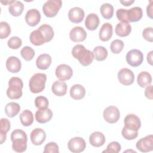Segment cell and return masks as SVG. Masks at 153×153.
<instances>
[{
	"mask_svg": "<svg viewBox=\"0 0 153 153\" xmlns=\"http://www.w3.org/2000/svg\"><path fill=\"white\" fill-rule=\"evenodd\" d=\"M24 10L23 4L19 1H15L13 3L10 5L8 7L9 13L13 16L17 17L22 14Z\"/></svg>",
	"mask_w": 153,
	"mask_h": 153,
	"instance_id": "4dcf8cb0",
	"label": "cell"
},
{
	"mask_svg": "<svg viewBox=\"0 0 153 153\" xmlns=\"http://www.w3.org/2000/svg\"><path fill=\"white\" fill-rule=\"evenodd\" d=\"M49 102L47 97L42 96H37L35 99V105L38 109L48 108Z\"/></svg>",
	"mask_w": 153,
	"mask_h": 153,
	"instance_id": "f35d334b",
	"label": "cell"
},
{
	"mask_svg": "<svg viewBox=\"0 0 153 153\" xmlns=\"http://www.w3.org/2000/svg\"><path fill=\"white\" fill-rule=\"evenodd\" d=\"M126 59L127 63L133 67L140 65L143 60V53L137 49H132L126 54Z\"/></svg>",
	"mask_w": 153,
	"mask_h": 153,
	"instance_id": "8992f818",
	"label": "cell"
},
{
	"mask_svg": "<svg viewBox=\"0 0 153 153\" xmlns=\"http://www.w3.org/2000/svg\"><path fill=\"white\" fill-rule=\"evenodd\" d=\"M87 37V33L85 30L80 26L73 27L69 32V38L74 42H78L84 41Z\"/></svg>",
	"mask_w": 153,
	"mask_h": 153,
	"instance_id": "e0dca14e",
	"label": "cell"
},
{
	"mask_svg": "<svg viewBox=\"0 0 153 153\" xmlns=\"http://www.w3.org/2000/svg\"><path fill=\"white\" fill-rule=\"evenodd\" d=\"M38 29L40 30L44 34L47 42H50L54 37V30L50 25L47 24H43L41 25Z\"/></svg>",
	"mask_w": 153,
	"mask_h": 153,
	"instance_id": "e575fe53",
	"label": "cell"
},
{
	"mask_svg": "<svg viewBox=\"0 0 153 153\" xmlns=\"http://www.w3.org/2000/svg\"><path fill=\"white\" fill-rule=\"evenodd\" d=\"M59 152V146L55 142H51L46 144L44 146V153H58Z\"/></svg>",
	"mask_w": 153,
	"mask_h": 153,
	"instance_id": "7bdbcfd3",
	"label": "cell"
},
{
	"mask_svg": "<svg viewBox=\"0 0 153 153\" xmlns=\"http://www.w3.org/2000/svg\"><path fill=\"white\" fill-rule=\"evenodd\" d=\"M15 1H1V2L4 4V5H11L12 3H13Z\"/></svg>",
	"mask_w": 153,
	"mask_h": 153,
	"instance_id": "f907efd6",
	"label": "cell"
},
{
	"mask_svg": "<svg viewBox=\"0 0 153 153\" xmlns=\"http://www.w3.org/2000/svg\"><path fill=\"white\" fill-rule=\"evenodd\" d=\"M84 10L78 7L71 8L68 12L69 20L74 23H78L82 21L84 17Z\"/></svg>",
	"mask_w": 153,
	"mask_h": 153,
	"instance_id": "2e32d148",
	"label": "cell"
},
{
	"mask_svg": "<svg viewBox=\"0 0 153 153\" xmlns=\"http://www.w3.org/2000/svg\"><path fill=\"white\" fill-rule=\"evenodd\" d=\"M20 111V106L19 103L14 102L8 103L5 107V112L10 118H13L17 115Z\"/></svg>",
	"mask_w": 153,
	"mask_h": 153,
	"instance_id": "f546056e",
	"label": "cell"
},
{
	"mask_svg": "<svg viewBox=\"0 0 153 153\" xmlns=\"http://www.w3.org/2000/svg\"><path fill=\"white\" fill-rule=\"evenodd\" d=\"M94 58L97 61H103L105 60L108 56V51L103 46H97L94 48L93 51Z\"/></svg>",
	"mask_w": 153,
	"mask_h": 153,
	"instance_id": "836d02e7",
	"label": "cell"
},
{
	"mask_svg": "<svg viewBox=\"0 0 153 153\" xmlns=\"http://www.w3.org/2000/svg\"><path fill=\"white\" fill-rule=\"evenodd\" d=\"M121 134L124 139L127 140H133L137 137L138 131L131 130L124 127L122 129Z\"/></svg>",
	"mask_w": 153,
	"mask_h": 153,
	"instance_id": "ab89813d",
	"label": "cell"
},
{
	"mask_svg": "<svg viewBox=\"0 0 153 153\" xmlns=\"http://www.w3.org/2000/svg\"><path fill=\"white\" fill-rule=\"evenodd\" d=\"M100 20L98 16L94 13L89 14L85 20V26L89 30H96L99 25Z\"/></svg>",
	"mask_w": 153,
	"mask_h": 153,
	"instance_id": "7402d4cb",
	"label": "cell"
},
{
	"mask_svg": "<svg viewBox=\"0 0 153 153\" xmlns=\"http://www.w3.org/2000/svg\"><path fill=\"white\" fill-rule=\"evenodd\" d=\"M8 88L7 90V96L11 99H19L22 96L23 84L19 77H12L8 81Z\"/></svg>",
	"mask_w": 153,
	"mask_h": 153,
	"instance_id": "3957f363",
	"label": "cell"
},
{
	"mask_svg": "<svg viewBox=\"0 0 153 153\" xmlns=\"http://www.w3.org/2000/svg\"><path fill=\"white\" fill-rule=\"evenodd\" d=\"M118 79L120 83L124 85H129L133 83L134 75L128 68H122L118 72Z\"/></svg>",
	"mask_w": 153,
	"mask_h": 153,
	"instance_id": "8fae6325",
	"label": "cell"
},
{
	"mask_svg": "<svg viewBox=\"0 0 153 153\" xmlns=\"http://www.w3.org/2000/svg\"><path fill=\"white\" fill-rule=\"evenodd\" d=\"M152 85H149L146 87L145 90V96L148 99L152 100L153 99V93H152Z\"/></svg>",
	"mask_w": 153,
	"mask_h": 153,
	"instance_id": "bcb514c9",
	"label": "cell"
},
{
	"mask_svg": "<svg viewBox=\"0 0 153 153\" xmlns=\"http://www.w3.org/2000/svg\"><path fill=\"white\" fill-rule=\"evenodd\" d=\"M142 16L143 12L140 7H134L127 10V19L128 22H137L142 19Z\"/></svg>",
	"mask_w": 153,
	"mask_h": 153,
	"instance_id": "4316f807",
	"label": "cell"
},
{
	"mask_svg": "<svg viewBox=\"0 0 153 153\" xmlns=\"http://www.w3.org/2000/svg\"><path fill=\"white\" fill-rule=\"evenodd\" d=\"M116 15L118 20L121 21L122 22L128 23L127 19V10L124 8L118 9L116 11Z\"/></svg>",
	"mask_w": 153,
	"mask_h": 153,
	"instance_id": "ee69618b",
	"label": "cell"
},
{
	"mask_svg": "<svg viewBox=\"0 0 153 153\" xmlns=\"http://www.w3.org/2000/svg\"><path fill=\"white\" fill-rule=\"evenodd\" d=\"M106 139L104 134L100 131H94L89 137L90 144L94 147H100L105 143Z\"/></svg>",
	"mask_w": 153,
	"mask_h": 153,
	"instance_id": "44dd1931",
	"label": "cell"
},
{
	"mask_svg": "<svg viewBox=\"0 0 153 153\" xmlns=\"http://www.w3.org/2000/svg\"><path fill=\"white\" fill-rule=\"evenodd\" d=\"M13 142L12 148L17 152H23L27 148V137L26 133L22 130L16 129L11 134Z\"/></svg>",
	"mask_w": 153,
	"mask_h": 153,
	"instance_id": "7a4b0ae2",
	"label": "cell"
},
{
	"mask_svg": "<svg viewBox=\"0 0 153 153\" xmlns=\"http://www.w3.org/2000/svg\"><path fill=\"white\" fill-rule=\"evenodd\" d=\"M56 75L60 81H66L69 79L72 75L73 71L70 66L66 64H61L57 66L55 71Z\"/></svg>",
	"mask_w": 153,
	"mask_h": 153,
	"instance_id": "30bf717a",
	"label": "cell"
},
{
	"mask_svg": "<svg viewBox=\"0 0 153 153\" xmlns=\"http://www.w3.org/2000/svg\"><path fill=\"white\" fill-rule=\"evenodd\" d=\"M68 87L65 82L63 81H56L51 86L53 93L57 96H63L66 94Z\"/></svg>",
	"mask_w": 153,
	"mask_h": 153,
	"instance_id": "cb8c5ba5",
	"label": "cell"
},
{
	"mask_svg": "<svg viewBox=\"0 0 153 153\" xmlns=\"http://www.w3.org/2000/svg\"><path fill=\"white\" fill-rule=\"evenodd\" d=\"M124 124L126 128L133 131H138L141 126L140 118L133 114H128L125 117Z\"/></svg>",
	"mask_w": 153,
	"mask_h": 153,
	"instance_id": "7c38bea8",
	"label": "cell"
},
{
	"mask_svg": "<svg viewBox=\"0 0 153 153\" xmlns=\"http://www.w3.org/2000/svg\"><path fill=\"white\" fill-rule=\"evenodd\" d=\"M115 33L121 37L128 36L131 31V26L129 23L121 22L118 23L115 27Z\"/></svg>",
	"mask_w": 153,
	"mask_h": 153,
	"instance_id": "484cf974",
	"label": "cell"
},
{
	"mask_svg": "<svg viewBox=\"0 0 153 153\" xmlns=\"http://www.w3.org/2000/svg\"><path fill=\"white\" fill-rule=\"evenodd\" d=\"M47 75L42 73L34 74L29 80L30 91L33 93H38L43 91L45 88Z\"/></svg>",
	"mask_w": 153,
	"mask_h": 153,
	"instance_id": "277c9868",
	"label": "cell"
},
{
	"mask_svg": "<svg viewBox=\"0 0 153 153\" xmlns=\"http://www.w3.org/2000/svg\"><path fill=\"white\" fill-rule=\"evenodd\" d=\"M100 11L102 17L105 19H110L114 14V7L109 3L103 4L100 8Z\"/></svg>",
	"mask_w": 153,
	"mask_h": 153,
	"instance_id": "d6a6232c",
	"label": "cell"
},
{
	"mask_svg": "<svg viewBox=\"0 0 153 153\" xmlns=\"http://www.w3.org/2000/svg\"><path fill=\"white\" fill-rule=\"evenodd\" d=\"M136 148L142 152H148L153 150V136L148 135L139 139L136 144Z\"/></svg>",
	"mask_w": 153,
	"mask_h": 153,
	"instance_id": "9c48e42d",
	"label": "cell"
},
{
	"mask_svg": "<svg viewBox=\"0 0 153 153\" xmlns=\"http://www.w3.org/2000/svg\"><path fill=\"white\" fill-rule=\"evenodd\" d=\"M6 68L10 72L17 73L22 68L21 61L17 57L11 56L6 61Z\"/></svg>",
	"mask_w": 153,
	"mask_h": 153,
	"instance_id": "ac0fdd59",
	"label": "cell"
},
{
	"mask_svg": "<svg viewBox=\"0 0 153 153\" xmlns=\"http://www.w3.org/2000/svg\"><path fill=\"white\" fill-rule=\"evenodd\" d=\"M35 120L41 124H44L50 121L53 117L51 110L48 108L38 109L35 113Z\"/></svg>",
	"mask_w": 153,
	"mask_h": 153,
	"instance_id": "9a60e30c",
	"label": "cell"
},
{
	"mask_svg": "<svg viewBox=\"0 0 153 153\" xmlns=\"http://www.w3.org/2000/svg\"><path fill=\"white\" fill-rule=\"evenodd\" d=\"M25 21L30 26H35L37 25L41 20V14L38 10L32 8L29 10L25 15Z\"/></svg>",
	"mask_w": 153,
	"mask_h": 153,
	"instance_id": "4fadbf2b",
	"label": "cell"
},
{
	"mask_svg": "<svg viewBox=\"0 0 153 153\" xmlns=\"http://www.w3.org/2000/svg\"><path fill=\"white\" fill-rule=\"evenodd\" d=\"M0 37L1 39L7 38L11 33V27L9 24L6 22H1L0 23Z\"/></svg>",
	"mask_w": 153,
	"mask_h": 153,
	"instance_id": "74e56055",
	"label": "cell"
},
{
	"mask_svg": "<svg viewBox=\"0 0 153 153\" xmlns=\"http://www.w3.org/2000/svg\"><path fill=\"white\" fill-rule=\"evenodd\" d=\"M22 57L26 61L31 60L35 56V51L29 46H25L20 51Z\"/></svg>",
	"mask_w": 153,
	"mask_h": 153,
	"instance_id": "d590c367",
	"label": "cell"
},
{
	"mask_svg": "<svg viewBox=\"0 0 153 153\" xmlns=\"http://www.w3.org/2000/svg\"><path fill=\"white\" fill-rule=\"evenodd\" d=\"M113 33V27L109 23H104L100 27L99 36L101 41H108L111 39Z\"/></svg>",
	"mask_w": 153,
	"mask_h": 153,
	"instance_id": "d6986e66",
	"label": "cell"
},
{
	"mask_svg": "<svg viewBox=\"0 0 153 153\" xmlns=\"http://www.w3.org/2000/svg\"><path fill=\"white\" fill-rule=\"evenodd\" d=\"M103 116L106 121L110 124H114L118 121L120 117V112L117 107L109 106L104 109Z\"/></svg>",
	"mask_w": 153,
	"mask_h": 153,
	"instance_id": "52a82bcc",
	"label": "cell"
},
{
	"mask_svg": "<svg viewBox=\"0 0 153 153\" xmlns=\"http://www.w3.org/2000/svg\"><path fill=\"white\" fill-rule=\"evenodd\" d=\"M85 95V90L81 84H74L70 89V96L75 100H81Z\"/></svg>",
	"mask_w": 153,
	"mask_h": 153,
	"instance_id": "d4e9b609",
	"label": "cell"
},
{
	"mask_svg": "<svg viewBox=\"0 0 153 153\" xmlns=\"http://www.w3.org/2000/svg\"><path fill=\"white\" fill-rule=\"evenodd\" d=\"M0 124V143L2 144L6 140L7 133L10 129V122L7 118H2Z\"/></svg>",
	"mask_w": 153,
	"mask_h": 153,
	"instance_id": "f1b7e54d",
	"label": "cell"
},
{
	"mask_svg": "<svg viewBox=\"0 0 153 153\" xmlns=\"http://www.w3.org/2000/svg\"><path fill=\"white\" fill-rule=\"evenodd\" d=\"M137 82L140 87H146L151 85L152 82L151 75L146 71L141 72L137 75Z\"/></svg>",
	"mask_w": 153,
	"mask_h": 153,
	"instance_id": "83f0119b",
	"label": "cell"
},
{
	"mask_svg": "<svg viewBox=\"0 0 153 153\" xmlns=\"http://www.w3.org/2000/svg\"><path fill=\"white\" fill-rule=\"evenodd\" d=\"M142 36L145 39L152 42L153 41V30L152 27H148L143 29L142 32Z\"/></svg>",
	"mask_w": 153,
	"mask_h": 153,
	"instance_id": "f6af8a7d",
	"label": "cell"
},
{
	"mask_svg": "<svg viewBox=\"0 0 153 153\" xmlns=\"http://www.w3.org/2000/svg\"><path fill=\"white\" fill-rule=\"evenodd\" d=\"M20 120L23 126H30L33 122V115L32 112L27 109L24 110L20 115Z\"/></svg>",
	"mask_w": 153,
	"mask_h": 153,
	"instance_id": "1f68e13d",
	"label": "cell"
},
{
	"mask_svg": "<svg viewBox=\"0 0 153 153\" xmlns=\"http://www.w3.org/2000/svg\"><path fill=\"white\" fill-rule=\"evenodd\" d=\"M8 46L11 49H18L19 48L22 44V39L18 36H13L10 38L7 42Z\"/></svg>",
	"mask_w": 153,
	"mask_h": 153,
	"instance_id": "60d3db41",
	"label": "cell"
},
{
	"mask_svg": "<svg viewBox=\"0 0 153 153\" xmlns=\"http://www.w3.org/2000/svg\"><path fill=\"white\" fill-rule=\"evenodd\" d=\"M62 5L60 0H49L47 1L42 6V11L45 16L47 17H55Z\"/></svg>",
	"mask_w": 153,
	"mask_h": 153,
	"instance_id": "5b68a950",
	"label": "cell"
},
{
	"mask_svg": "<svg viewBox=\"0 0 153 153\" xmlns=\"http://www.w3.org/2000/svg\"><path fill=\"white\" fill-rule=\"evenodd\" d=\"M124 42L120 39L114 40L110 45L111 51L114 54H119L121 52L124 48Z\"/></svg>",
	"mask_w": 153,
	"mask_h": 153,
	"instance_id": "8d00e7d4",
	"label": "cell"
},
{
	"mask_svg": "<svg viewBox=\"0 0 153 153\" xmlns=\"http://www.w3.org/2000/svg\"><path fill=\"white\" fill-rule=\"evenodd\" d=\"M30 140L34 145H41L45 140L46 134L45 131L41 128H36L30 133Z\"/></svg>",
	"mask_w": 153,
	"mask_h": 153,
	"instance_id": "5bb4252c",
	"label": "cell"
},
{
	"mask_svg": "<svg viewBox=\"0 0 153 153\" xmlns=\"http://www.w3.org/2000/svg\"><path fill=\"white\" fill-rule=\"evenodd\" d=\"M146 13L148 16L151 19H152V1H149V4L146 7Z\"/></svg>",
	"mask_w": 153,
	"mask_h": 153,
	"instance_id": "7dc6e473",
	"label": "cell"
},
{
	"mask_svg": "<svg viewBox=\"0 0 153 153\" xmlns=\"http://www.w3.org/2000/svg\"><path fill=\"white\" fill-rule=\"evenodd\" d=\"M68 148L72 152H81L86 148V143L82 137H75L68 141Z\"/></svg>",
	"mask_w": 153,
	"mask_h": 153,
	"instance_id": "ba28073f",
	"label": "cell"
},
{
	"mask_svg": "<svg viewBox=\"0 0 153 153\" xmlns=\"http://www.w3.org/2000/svg\"><path fill=\"white\" fill-rule=\"evenodd\" d=\"M51 57L48 54H42L39 55L36 60V65L38 68L45 70L49 68L51 63Z\"/></svg>",
	"mask_w": 153,
	"mask_h": 153,
	"instance_id": "603a6c76",
	"label": "cell"
},
{
	"mask_svg": "<svg viewBox=\"0 0 153 153\" xmlns=\"http://www.w3.org/2000/svg\"><path fill=\"white\" fill-rule=\"evenodd\" d=\"M72 54L84 66L90 65L94 59L93 53L85 49V47L81 44H77L73 47Z\"/></svg>",
	"mask_w": 153,
	"mask_h": 153,
	"instance_id": "6da1fadb",
	"label": "cell"
},
{
	"mask_svg": "<svg viewBox=\"0 0 153 153\" xmlns=\"http://www.w3.org/2000/svg\"><path fill=\"white\" fill-rule=\"evenodd\" d=\"M152 51H151L147 55V61L151 65H152Z\"/></svg>",
	"mask_w": 153,
	"mask_h": 153,
	"instance_id": "681fc988",
	"label": "cell"
},
{
	"mask_svg": "<svg viewBox=\"0 0 153 153\" xmlns=\"http://www.w3.org/2000/svg\"><path fill=\"white\" fill-rule=\"evenodd\" d=\"M29 39L30 42L33 45L36 46H39L47 42L46 39L44 34L38 29L37 30L32 31L30 33L29 36Z\"/></svg>",
	"mask_w": 153,
	"mask_h": 153,
	"instance_id": "ffe728a7",
	"label": "cell"
},
{
	"mask_svg": "<svg viewBox=\"0 0 153 153\" xmlns=\"http://www.w3.org/2000/svg\"><path fill=\"white\" fill-rule=\"evenodd\" d=\"M121 145L117 142H112L109 143L106 148V150H104L103 152H113L118 153L121 151Z\"/></svg>",
	"mask_w": 153,
	"mask_h": 153,
	"instance_id": "b9f144b4",
	"label": "cell"
},
{
	"mask_svg": "<svg viewBox=\"0 0 153 153\" xmlns=\"http://www.w3.org/2000/svg\"><path fill=\"white\" fill-rule=\"evenodd\" d=\"M134 2V0H129V1H120V3L124 6H130Z\"/></svg>",
	"mask_w": 153,
	"mask_h": 153,
	"instance_id": "c3c4849f",
	"label": "cell"
}]
</instances>
